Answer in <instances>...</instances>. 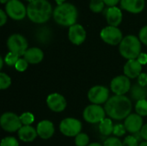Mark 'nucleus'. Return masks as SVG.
<instances>
[{
    "label": "nucleus",
    "instance_id": "obj_1",
    "mask_svg": "<svg viewBox=\"0 0 147 146\" xmlns=\"http://www.w3.org/2000/svg\"><path fill=\"white\" fill-rule=\"evenodd\" d=\"M104 109L109 117L115 120H123L130 115L132 103L125 96H114L106 102Z\"/></svg>",
    "mask_w": 147,
    "mask_h": 146
},
{
    "label": "nucleus",
    "instance_id": "obj_2",
    "mask_svg": "<svg viewBox=\"0 0 147 146\" xmlns=\"http://www.w3.org/2000/svg\"><path fill=\"white\" fill-rule=\"evenodd\" d=\"M52 5L47 0H34L28 5L27 15L35 23H44L52 15Z\"/></svg>",
    "mask_w": 147,
    "mask_h": 146
},
{
    "label": "nucleus",
    "instance_id": "obj_3",
    "mask_svg": "<svg viewBox=\"0 0 147 146\" xmlns=\"http://www.w3.org/2000/svg\"><path fill=\"white\" fill-rule=\"evenodd\" d=\"M78 11L76 7L69 3L58 5L53 10V18L57 23L62 26H72L76 24Z\"/></svg>",
    "mask_w": 147,
    "mask_h": 146
},
{
    "label": "nucleus",
    "instance_id": "obj_4",
    "mask_svg": "<svg viewBox=\"0 0 147 146\" xmlns=\"http://www.w3.org/2000/svg\"><path fill=\"white\" fill-rule=\"evenodd\" d=\"M120 52L125 59H136L141 53V44L140 40L135 35H127L123 38L120 43L119 47Z\"/></svg>",
    "mask_w": 147,
    "mask_h": 146
},
{
    "label": "nucleus",
    "instance_id": "obj_5",
    "mask_svg": "<svg viewBox=\"0 0 147 146\" xmlns=\"http://www.w3.org/2000/svg\"><path fill=\"white\" fill-rule=\"evenodd\" d=\"M7 46L9 52L17 54L18 56L24 55L28 50L27 40L19 34H14L10 35L7 40Z\"/></svg>",
    "mask_w": 147,
    "mask_h": 146
},
{
    "label": "nucleus",
    "instance_id": "obj_6",
    "mask_svg": "<svg viewBox=\"0 0 147 146\" xmlns=\"http://www.w3.org/2000/svg\"><path fill=\"white\" fill-rule=\"evenodd\" d=\"M60 132L67 137H76L81 133L82 123L73 118H66L60 122Z\"/></svg>",
    "mask_w": 147,
    "mask_h": 146
},
{
    "label": "nucleus",
    "instance_id": "obj_7",
    "mask_svg": "<svg viewBox=\"0 0 147 146\" xmlns=\"http://www.w3.org/2000/svg\"><path fill=\"white\" fill-rule=\"evenodd\" d=\"M105 109L96 104L88 106L84 111V119L92 124L99 123L105 119Z\"/></svg>",
    "mask_w": 147,
    "mask_h": 146
},
{
    "label": "nucleus",
    "instance_id": "obj_8",
    "mask_svg": "<svg viewBox=\"0 0 147 146\" xmlns=\"http://www.w3.org/2000/svg\"><path fill=\"white\" fill-rule=\"evenodd\" d=\"M0 124L2 128L8 133L19 131L22 127L20 117L13 113H5L1 116Z\"/></svg>",
    "mask_w": 147,
    "mask_h": 146
},
{
    "label": "nucleus",
    "instance_id": "obj_9",
    "mask_svg": "<svg viewBox=\"0 0 147 146\" xmlns=\"http://www.w3.org/2000/svg\"><path fill=\"white\" fill-rule=\"evenodd\" d=\"M6 12L14 20H22L27 14V9L19 0H9L5 6Z\"/></svg>",
    "mask_w": 147,
    "mask_h": 146
},
{
    "label": "nucleus",
    "instance_id": "obj_10",
    "mask_svg": "<svg viewBox=\"0 0 147 146\" xmlns=\"http://www.w3.org/2000/svg\"><path fill=\"white\" fill-rule=\"evenodd\" d=\"M101 38L102 40L109 45L115 46L123 40L122 33L117 27L108 26L101 31Z\"/></svg>",
    "mask_w": 147,
    "mask_h": 146
},
{
    "label": "nucleus",
    "instance_id": "obj_11",
    "mask_svg": "<svg viewBox=\"0 0 147 146\" xmlns=\"http://www.w3.org/2000/svg\"><path fill=\"white\" fill-rule=\"evenodd\" d=\"M109 91L106 87L97 85L91 88L88 92V98L90 102L94 104H102L109 101Z\"/></svg>",
    "mask_w": 147,
    "mask_h": 146
},
{
    "label": "nucleus",
    "instance_id": "obj_12",
    "mask_svg": "<svg viewBox=\"0 0 147 146\" xmlns=\"http://www.w3.org/2000/svg\"><path fill=\"white\" fill-rule=\"evenodd\" d=\"M110 88L116 96H124L131 89L130 80L127 76L115 77L111 81Z\"/></svg>",
    "mask_w": 147,
    "mask_h": 146
},
{
    "label": "nucleus",
    "instance_id": "obj_13",
    "mask_svg": "<svg viewBox=\"0 0 147 146\" xmlns=\"http://www.w3.org/2000/svg\"><path fill=\"white\" fill-rule=\"evenodd\" d=\"M47 104L52 111L56 113L62 112L66 108V101L65 97L58 93L49 95L47 98Z\"/></svg>",
    "mask_w": 147,
    "mask_h": 146
},
{
    "label": "nucleus",
    "instance_id": "obj_14",
    "mask_svg": "<svg viewBox=\"0 0 147 146\" xmlns=\"http://www.w3.org/2000/svg\"><path fill=\"white\" fill-rule=\"evenodd\" d=\"M124 126L127 132L134 134L141 131L143 127V120L138 114H132L126 118Z\"/></svg>",
    "mask_w": 147,
    "mask_h": 146
},
{
    "label": "nucleus",
    "instance_id": "obj_15",
    "mask_svg": "<svg viewBox=\"0 0 147 146\" xmlns=\"http://www.w3.org/2000/svg\"><path fill=\"white\" fill-rule=\"evenodd\" d=\"M68 37L74 45H81L86 38L85 29L80 24H74L69 28Z\"/></svg>",
    "mask_w": 147,
    "mask_h": 146
},
{
    "label": "nucleus",
    "instance_id": "obj_16",
    "mask_svg": "<svg viewBox=\"0 0 147 146\" xmlns=\"http://www.w3.org/2000/svg\"><path fill=\"white\" fill-rule=\"evenodd\" d=\"M142 65L137 59H130L124 65V74L128 78L139 77L141 74Z\"/></svg>",
    "mask_w": 147,
    "mask_h": 146
},
{
    "label": "nucleus",
    "instance_id": "obj_17",
    "mask_svg": "<svg viewBox=\"0 0 147 146\" xmlns=\"http://www.w3.org/2000/svg\"><path fill=\"white\" fill-rule=\"evenodd\" d=\"M38 135L43 139H50L54 133L53 124L49 120H42L37 125L36 128Z\"/></svg>",
    "mask_w": 147,
    "mask_h": 146
},
{
    "label": "nucleus",
    "instance_id": "obj_18",
    "mask_svg": "<svg viewBox=\"0 0 147 146\" xmlns=\"http://www.w3.org/2000/svg\"><path fill=\"white\" fill-rule=\"evenodd\" d=\"M121 8L131 13H140L145 8V0H121Z\"/></svg>",
    "mask_w": 147,
    "mask_h": 146
},
{
    "label": "nucleus",
    "instance_id": "obj_19",
    "mask_svg": "<svg viewBox=\"0 0 147 146\" xmlns=\"http://www.w3.org/2000/svg\"><path fill=\"white\" fill-rule=\"evenodd\" d=\"M106 18H107V22L109 24V26L117 27L121 22L122 13L119 8H117L115 6L110 7L107 9Z\"/></svg>",
    "mask_w": 147,
    "mask_h": 146
},
{
    "label": "nucleus",
    "instance_id": "obj_20",
    "mask_svg": "<svg viewBox=\"0 0 147 146\" xmlns=\"http://www.w3.org/2000/svg\"><path fill=\"white\" fill-rule=\"evenodd\" d=\"M24 59L29 64H39L41 62L44 57V53L41 49L38 47H32L26 51L24 53Z\"/></svg>",
    "mask_w": 147,
    "mask_h": 146
},
{
    "label": "nucleus",
    "instance_id": "obj_21",
    "mask_svg": "<svg viewBox=\"0 0 147 146\" xmlns=\"http://www.w3.org/2000/svg\"><path fill=\"white\" fill-rule=\"evenodd\" d=\"M37 135H38L37 131L31 126H23L18 131L19 139L24 142L34 141L36 139Z\"/></svg>",
    "mask_w": 147,
    "mask_h": 146
},
{
    "label": "nucleus",
    "instance_id": "obj_22",
    "mask_svg": "<svg viewBox=\"0 0 147 146\" xmlns=\"http://www.w3.org/2000/svg\"><path fill=\"white\" fill-rule=\"evenodd\" d=\"M130 96L133 100H135L137 102L145 100L147 97V89L146 87H143L139 83H136L131 88Z\"/></svg>",
    "mask_w": 147,
    "mask_h": 146
},
{
    "label": "nucleus",
    "instance_id": "obj_23",
    "mask_svg": "<svg viewBox=\"0 0 147 146\" xmlns=\"http://www.w3.org/2000/svg\"><path fill=\"white\" fill-rule=\"evenodd\" d=\"M99 131L102 135L109 136L114 132V126L110 119H104L99 124Z\"/></svg>",
    "mask_w": 147,
    "mask_h": 146
},
{
    "label": "nucleus",
    "instance_id": "obj_24",
    "mask_svg": "<svg viewBox=\"0 0 147 146\" xmlns=\"http://www.w3.org/2000/svg\"><path fill=\"white\" fill-rule=\"evenodd\" d=\"M135 111L140 116H147V100L137 102L135 105Z\"/></svg>",
    "mask_w": 147,
    "mask_h": 146
},
{
    "label": "nucleus",
    "instance_id": "obj_25",
    "mask_svg": "<svg viewBox=\"0 0 147 146\" xmlns=\"http://www.w3.org/2000/svg\"><path fill=\"white\" fill-rule=\"evenodd\" d=\"M104 2L102 0H90V9L96 13H99L103 9Z\"/></svg>",
    "mask_w": 147,
    "mask_h": 146
},
{
    "label": "nucleus",
    "instance_id": "obj_26",
    "mask_svg": "<svg viewBox=\"0 0 147 146\" xmlns=\"http://www.w3.org/2000/svg\"><path fill=\"white\" fill-rule=\"evenodd\" d=\"M89 136L86 133H80L78 135L76 136L75 139V144L77 146H87L89 144Z\"/></svg>",
    "mask_w": 147,
    "mask_h": 146
},
{
    "label": "nucleus",
    "instance_id": "obj_27",
    "mask_svg": "<svg viewBox=\"0 0 147 146\" xmlns=\"http://www.w3.org/2000/svg\"><path fill=\"white\" fill-rule=\"evenodd\" d=\"M20 120L22 125L24 126H30L34 121V116L33 114L31 113H23L21 116H20Z\"/></svg>",
    "mask_w": 147,
    "mask_h": 146
},
{
    "label": "nucleus",
    "instance_id": "obj_28",
    "mask_svg": "<svg viewBox=\"0 0 147 146\" xmlns=\"http://www.w3.org/2000/svg\"><path fill=\"white\" fill-rule=\"evenodd\" d=\"M4 60H5V63L8 65H9V66H15L16 64L17 63V61L19 60V56L17 54L14 53V52H9L8 54H6Z\"/></svg>",
    "mask_w": 147,
    "mask_h": 146
},
{
    "label": "nucleus",
    "instance_id": "obj_29",
    "mask_svg": "<svg viewBox=\"0 0 147 146\" xmlns=\"http://www.w3.org/2000/svg\"><path fill=\"white\" fill-rule=\"evenodd\" d=\"M10 83H11L10 77L7 74H5L3 72H1L0 73V89H5L9 87Z\"/></svg>",
    "mask_w": 147,
    "mask_h": 146
},
{
    "label": "nucleus",
    "instance_id": "obj_30",
    "mask_svg": "<svg viewBox=\"0 0 147 146\" xmlns=\"http://www.w3.org/2000/svg\"><path fill=\"white\" fill-rule=\"evenodd\" d=\"M28 65V63L25 59H19V60L17 61V63L15 65V68L16 69V71L22 72L27 70Z\"/></svg>",
    "mask_w": 147,
    "mask_h": 146
},
{
    "label": "nucleus",
    "instance_id": "obj_31",
    "mask_svg": "<svg viewBox=\"0 0 147 146\" xmlns=\"http://www.w3.org/2000/svg\"><path fill=\"white\" fill-rule=\"evenodd\" d=\"M18 141L13 138V137H7L4 138L2 142H1V146H18Z\"/></svg>",
    "mask_w": 147,
    "mask_h": 146
},
{
    "label": "nucleus",
    "instance_id": "obj_32",
    "mask_svg": "<svg viewBox=\"0 0 147 146\" xmlns=\"http://www.w3.org/2000/svg\"><path fill=\"white\" fill-rule=\"evenodd\" d=\"M126 127L122 124H117L114 126V132L113 133L117 137H121L126 133Z\"/></svg>",
    "mask_w": 147,
    "mask_h": 146
},
{
    "label": "nucleus",
    "instance_id": "obj_33",
    "mask_svg": "<svg viewBox=\"0 0 147 146\" xmlns=\"http://www.w3.org/2000/svg\"><path fill=\"white\" fill-rule=\"evenodd\" d=\"M103 146H123V145L119 139L109 138L105 140Z\"/></svg>",
    "mask_w": 147,
    "mask_h": 146
},
{
    "label": "nucleus",
    "instance_id": "obj_34",
    "mask_svg": "<svg viewBox=\"0 0 147 146\" xmlns=\"http://www.w3.org/2000/svg\"><path fill=\"white\" fill-rule=\"evenodd\" d=\"M138 143L139 141L134 136H127L124 139L122 145L123 146H139Z\"/></svg>",
    "mask_w": 147,
    "mask_h": 146
},
{
    "label": "nucleus",
    "instance_id": "obj_35",
    "mask_svg": "<svg viewBox=\"0 0 147 146\" xmlns=\"http://www.w3.org/2000/svg\"><path fill=\"white\" fill-rule=\"evenodd\" d=\"M140 40L147 46V25L143 27L140 31Z\"/></svg>",
    "mask_w": 147,
    "mask_h": 146
},
{
    "label": "nucleus",
    "instance_id": "obj_36",
    "mask_svg": "<svg viewBox=\"0 0 147 146\" xmlns=\"http://www.w3.org/2000/svg\"><path fill=\"white\" fill-rule=\"evenodd\" d=\"M138 83L143 87L147 86V74L146 73H141L138 77Z\"/></svg>",
    "mask_w": 147,
    "mask_h": 146
},
{
    "label": "nucleus",
    "instance_id": "obj_37",
    "mask_svg": "<svg viewBox=\"0 0 147 146\" xmlns=\"http://www.w3.org/2000/svg\"><path fill=\"white\" fill-rule=\"evenodd\" d=\"M137 60L141 64V65H146L147 64V54L141 52L139 57L137 58Z\"/></svg>",
    "mask_w": 147,
    "mask_h": 146
},
{
    "label": "nucleus",
    "instance_id": "obj_38",
    "mask_svg": "<svg viewBox=\"0 0 147 146\" xmlns=\"http://www.w3.org/2000/svg\"><path fill=\"white\" fill-rule=\"evenodd\" d=\"M0 15H1V22H0V25L3 26L7 22V15H6V14L4 13V11L3 9L0 10Z\"/></svg>",
    "mask_w": 147,
    "mask_h": 146
},
{
    "label": "nucleus",
    "instance_id": "obj_39",
    "mask_svg": "<svg viewBox=\"0 0 147 146\" xmlns=\"http://www.w3.org/2000/svg\"><path fill=\"white\" fill-rule=\"evenodd\" d=\"M102 1L104 2L105 4H107V5H109L110 7H114L118 3V2L120 0H102Z\"/></svg>",
    "mask_w": 147,
    "mask_h": 146
},
{
    "label": "nucleus",
    "instance_id": "obj_40",
    "mask_svg": "<svg viewBox=\"0 0 147 146\" xmlns=\"http://www.w3.org/2000/svg\"><path fill=\"white\" fill-rule=\"evenodd\" d=\"M140 134H141L142 138L144 139H146L147 142V124L145 125V126H143V127H142V129L140 131Z\"/></svg>",
    "mask_w": 147,
    "mask_h": 146
},
{
    "label": "nucleus",
    "instance_id": "obj_41",
    "mask_svg": "<svg viewBox=\"0 0 147 146\" xmlns=\"http://www.w3.org/2000/svg\"><path fill=\"white\" fill-rule=\"evenodd\" d=\"M56 1V3L59 5V4H62V3H64V2L65 1V0H55Z\"/></svg>",
    "mask_w": 147,
    "mask_h": 146
},
{
    "label": "nucleus",
    "instance_id": "obj_42",
    "mask_svg": "<svg viewBox=\"0 0 147 146\" xmlns=\"http://www.w3.org/2000/svg\"><path fill=\"white\" fill-rule=\"evenodd\" d=\"M3 59L2 57H0V68H3Z\"/></svg>",
    "mask_w": 147,
    "mask_h": 146
},
{
    "label": "nucleus",
    "instance_id": "obj_43",
    "mask_svg": "<svg viewBox=\"0 0 147 146\" xmlns=\"http://www.w3.org/2000/svg\"><path fill=\"white\" fill-rule=\"evenodd\" d=\"M88 146H102V145H100V144H98V143H92V144H90V145Z\"/></svg>",
    "mask_w": 147,
    "mask_h": 146
},
{
    "label": "nucleus",
    "instance_id": "obj_44",
    "mask_svg": "<svg viewBox=\"0 0 147 146\" xmlns=\"http://www.w3.org/2000/svg\"><path fill=\"white\" fill-rule=\"evenodd\" d=\"M139 146H147V142H142Z\"/></svg>",
    "mask_w": 147,
    "mask_h": 146
},
{
    "label": "nucleus",
    "instance_id": "obj_45",
    "mask_svg": "<svg viewBox=\"0 0 147 146\" xmlns=\"http://www.w3.org/2000/svg\"><path fill=\"white\" fill-rule=\"evenodd\" d=\"M0 1H1V3H5V2H7L8 0H0Z\"/></svg>",
    "mask_w": 147,
    "mask_h": 146
},
{
    "label": "nucleus",
    "instance_id": "obj_46",
    "mask_svg": "<svg viewBox=\"0 0 147 146\" xmlns=\"http://www.w3.org/2000/svg\"><path fill=\"white\" fill-rule=\"evenodd\" d=\"M26 1H28V2H29V3H31V2H33V1H34V0H26Z\"/></svg>",
    "mask_w": 147,
    "mask_h": 146
}]
</instances>
